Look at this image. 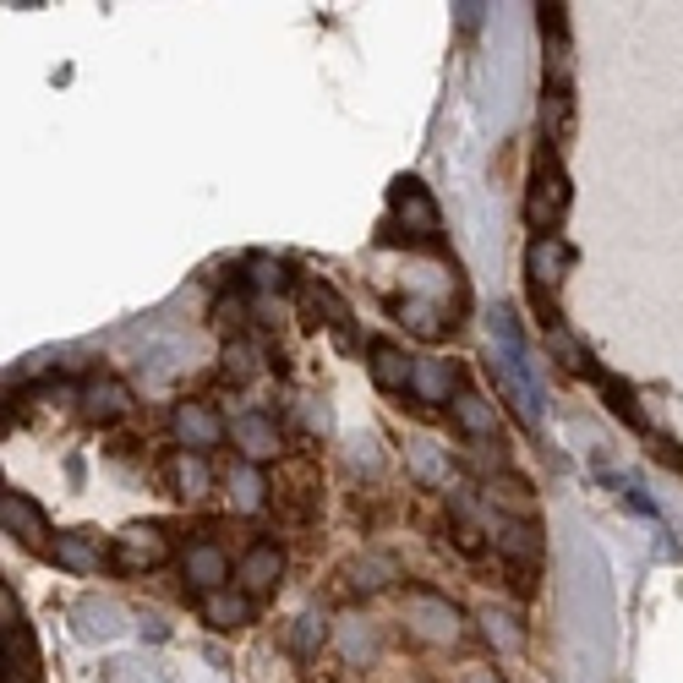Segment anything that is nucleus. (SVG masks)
<instances>
[{"instance_id": "nucleus-20", "label": "nucleus", "mask_w": 683, "mask_h": 683, "mask_svg": "<svg viewBox=\"0 0 683 683\" xmlns=\"http://www.w3.org/2000/svg\"><path fill=\"white\" fill-rule=\"evenodd\" d=\"M247 290L251 296H290V290H301V285H296V274H290V263H285V257L251 251L247 257Z\"/></svg>"}, {"instance_id": "nucleus-4", "label": "nucleus", "mask_w": 683, "mask_h": 683, "mask_svg": "<svg viewBox=\"0 0 683 683\" xmlns=\"http://www.w3.org/2000/svg\"><path fill=\"white\" fill-rule=\"evenodd\" d=\"M410 628H416V640H427V645H459V640H465V613H459L448 596L422 591V596H410Z\"/></svg>"}, {"instance_id": "nucleus-35", "label": "nucleus", "mask_w": 683, "mask_h": 683, "mask_svg": "<svg viewBox=\"0 0 683 683\" xmlns=\"http://www.w3.org/2000/svg\"><path fill=\"white\" fill-rule=\"evenodd\" d=\"M465 683H503V679H497L493 667H471V673H465Z\"/></svg>"}, {"instance_id": "nucleus-30", "label": "nucleus", "mask_w": 683, "mask_h": 683, "mask_svg": "<svg viewBox=\"0 0 683 683\" xmlns=\"http://www.w3.org/2000/svg\"><path fill=\"white\" fill-rule=\"evenodd\" d=\"M482 628H487V640H493L497 651H519V645H525L519 618H514V613H503V607H487V613H482Z\"/></svg>"}, {"instance_id": "nucleus-13", "label": "nucleus", "mask_w": 683, "mask_h": 683, "mask_svg": "<svg viewBox=\"0 0 683 683\" xmlns=\"http://www.w3.org/2000/svg\"><path fill=\"white\" fill-rule=\"evenodd\" d=\"M0 519H6V531H11L17 542H28V547H44V542H50V519H44V508L28 493L0 497Z\"/></svg>"}, {"instance_id": "nucleus-18", "label": "nucleus", "mask_w": 683, "mask_h": 683, "mask_svg": "<svg viewBox=\"0 0 683 683\" xmlns=\"http://www.w3.org/2000/svg\"><path fill=\"white\" fill-rule=\"evenodd\" d=\"M487 503H493L503 519H531V514H536L531 482H519L514 471H493V476H487Z\"/></svg>"}, {"instance_id": "nucleus-10", "label": "nucleus", "mask_w": 683, "mask_h": 683, "mask_svg": "<svg viewBox=\"0 0 683 683\" xmlns=\"http://www.w3.org/2000/svg\"><path fill=\"white\" fill-rule=\"evenodd\" d=\"M568 268H574V247L568 241H558V236H536L531 241V290L553 296Z\"/></svg>"}, {"instance_id": "nucleus-12", "label": "nucleus", "mask_w": 683, "mask_h": 683, "mask_svg": "<svg viewBox=\"0 0 683 683\" xmlns=\"http://www.w3.org/2000/svg\"><path fill=\"white\" fill-rule=\"evenodd\" d=\"M77 399H82V416L93 427H110V422H121L126 410H131V388H126L121 377H93Z\"/></svg>"}, {"instance_id": "nucleus-14", "label": "nucleus", "mask_w": 683, "mask_h": 683, "mask_svg": "<svg viewBox=\"0 0 683 683\" xmlns=\"http://www.w3.org/2000/svg\"><path fill=\"white\" fill-rule=\"evenodd\" d=\"M367 367H373V383L383 394H405L410 377H416V362H410L399 345H388V339H373V345H367Z\"/></svg>"}, {"instance_id": "nucleus-22", "label": "nucleus", "mask_w": 683, "mask_h": 683, "mask_svg": "<svg viewBox=\"0 0 683 683\" xmlns=\"http://www.w3.org/2000/svg\"><path fill=\"white\" fill-rule=\"evenodd\" d=\"M596 388H602V399H607V410H613L618 422H628L640 437L656 433V427H651V416H645V405H640V394H634L628 383H618L613 373H602V377H596Z\"/></svg>"}, {"instance_id": "nucleus-37", "label": "nucleus", "mask_w": 683, "mask_h": 683, "mask_svg": "<svg viewBox=\"0 0 683 683\" xmlns=\"http://www.w3.org/2000/svg\"><path fill=\"white\" fill-rule=\"evenodd\" d=\"M307 683H328V679H317V673H307Z\"/></svg>"}, {"instance_id": "nucleus-28", "label": "nucleus", "mask_w": 683, "mask_h": 683, "mask_svg": "<svg viewBox=\"0 0 683 683\" xmlns=\"http://www.w3.org/2000/svg\"><path fill=\"white\" fill-rule=\"evenodd\" d=\"M394 580H399L394 558H356V563H350V585H356L362 596H373V591H388Z\"/></svg>"}, {"instance_id": "nucleus-31", "label": "nucleus", "mask_w": 683, "mask_h": 683, "mask_svg": "<svg viewBox=\"0 0 683 683\" xmlns=\"http://www.w3.org/2000/svg\"><path fill=\"white\" fill-rule=\"evenodd\" d=\"M405 454H410V465H416V476H422V482H433V487H448V465L437 459V443H433V437H416Z\"/></svg>"}, {"instance_id": "nucleus-29", "label": "nucleus", "mask_w": 683, "mask_h": 683, "mask_svg": "<svg viewBox=\"0 0 683 683\" xmlns=\"http://www.w3.org/2000/svg\"><path fill=\"white\" fill-rule=\"evenodd\" d=\"M394 311H399V323H405L410 334H422V339H443V328H448V323L437 317L433 301H416V296H410V301H394Z\"/></svg>"}, {"instance_id": "nucleus-5", "label": "nucleus", "mask_w": 683, "mask_h": 683, "mask_svg": "<svg viewBox=\"0 0 683 683\" xmlns=\"http://www.w3.org/2000/svg\"><path fill=\"white\" fill-rule=\"evenodd\" d=\"M394 214H399V225L416 247H433L443 236V214H437V202L427 197L422 181H394Z\"/></svg>"}, {"instance_id": "nucleus-17", "label": "nucleus", "mask_w": 683, "mask_h": 683, "mask_svg": "<svg viewBox=\"0 0 683 683\" xmlns=\"http://www.w3.org/2000/svg\"><path fill=\"white\" fill-rule=\"evenodd\" d=\"M50 558L61 563V568H71V574H99V563L110 558V553L99 547L93 531H66V536L50 542Z\"/></svg>"}, {"instance_id": "nucleus-11", "label": "nucleus", "mask_w": 683, "mask_h": 683, "mask_svg": "<svg viewBox=\"0 0 683 683\" xmlns=\"http://www.w3.org/2000/svg\"><path fill=\"white\" fill-rule=\"evenodd\" d=\"M181 574H187L191 591L214 596V591L230 585V558H225V547H214V542H191L187 558H181Z\"/></svg>"}, {"instance_id": "nucleus-1", "label": "nucleus", "mask_w": 683, "mask_h": 683, "mask_svg": "<svg viewBox=\"0 0 683 683\" xmlns=\"http://www.w3.org/2000/svg\"><path fill=\"white\" fill-rule=\"evenodd\" d=\"M487 367H493L497 388L508 394V405L519 410V422L536 433L542 427V383L531 377V350H503V345H493V356H487Z\"/></svg>"}, {"instance_id": "nucleus-2", "label": "nucleus", "mask_w": 683, "mask_h": 683, "mask_svg": "<svg viewBox=\"0 0 683 683\" xmlns=\"http://www.w3.org/2000/svg\"><path fill=\"white\" fill-rule=\"evenodd\" d=\"M525 214H531V225H536L542 236H553L558 219L568 214V176H563V165L553 159V148L542 154V165H536V176H531V202H525Z\"/></svg>"}, {"instance_id": "nucleus-19", "label": "nucleus", "mask_w": 683, "mask_h": 683, "mask_svg": "<svg viewBox=\"0 0 683 683\" xmlns=\"http://www.w3.org/2000/svg\"><path fill=\"white\" fill-rule=\"evenodd\" d=\"M334 645H339V656H345V662H356V667H373L377 651H383V640H377V623L356 618V613L334 623Z\"/></svg>"}, {"instance_id": "nucleus-15", "label": "nucleus", "mask_w": 683, "mask_h": 683, "mask_svg": "<svg viewBox=\"0 0 683 683\" xmlns=\"http://www.w3.org/2000/svg\"><path fill=\"white\" fill-rule=\"evenodd\" d=\"M448 410H454V427L471 437V443H493V437H497V405H487L476 388H459ZM493 448H497V443H493Z\"/></svg>"}, {"instance_id": "nucleus-9", "label": "nucleus", "mask_w": 683, "mask_h": 683, "mask_svg": "<svg viewBox=\"0 0 683 683\" xmlns=\"http://www.w3.org/2000/svg\"><path fill=\"white\" fill-rule=\"evenodd\" d=\"M493 547L514 563L519 574H531V568L542 563V536H536L531 519H503V514H497L493 519Z\"/></svg>"}, {"instance_id": "nucleus-23", "label": "nucleus", "mask_w": 683, "mask_h": 683, "mask_svg": "<svg viewBox=\"0 0 683 683\" xmlns=\"http://www.w3.org/2000/svg\"><path fill=\"white\" fill-rule=\"evenodd\" d=\"M71 618H77V634H82V640H110V634H121V607H116L110 596H82V602L71 607Z\"/></svg>"}, {"instance_id": "nucleus-24", "label": "nucleus", "mask_w": 683, "mask_h": 683, "mask_svg": "<svg viewBox=\"0 0 683 683\" xmlns=\"http://www.w3.org/2000/svg\"><path fill=\"white\" fill-rule=\"evenodd\" d=\"M301 307L311 311V323H328V328H345V323H350L345 296H339L334 285H323V279H301Z\"/></svg>"}, {"instance_id": "nucleus-33", "label": "nucleus", "mask_w": 683, "mask_h": 683, "mask_svg": "<svg viewBox=\"0 0 683 683\" xmlns=\"http://www.w3.org/2000/svg\"><path fill=\"white\" fill-rule=\"evenodd\" d=\"M323 640H328V618L323 613H307V618H296V628H290V651L296 656H311Z\"/></svg>"}, {"instance_id": "nucleus-26", "label": "nucleus", "mask_w": 683, "mask_h": 683, "mask_svg": "<svg viewBox=\"0 0 683 683\" xmlns=\"http://www.w3.org/2000/svg\"><path fill=\"white\" fill-rule=\"evenodd\" d=\"M263 373V339H251V334H241V339H230L225 345V377L230 383H247V377Z\"/></svg>"}, {"instance_id": "nucleus-36", "label": "nucleus", "mask_w": 683, "mask_h": 683, "mask_svg": "<svg viewBox=\"0 0 683 683\" xmlns=\"http://www.w3.org/2000/svg\"><path fill=\"white\" fill-rule=\"evenodd\" d=\"M6 683H39V673H6Z\"/></svg>"}, {"instance_id": "nucleus-7", "label": "nucleus", "mask_w": 683, "mask_h": 683, "mask_svg": "<svg viewBox=\"0 0 683 683\" xmlns=\"http://www.w3.org/2000/svg\"><path fill=\"white\" fill-rule=\"evenodd\" d=\"M170 558V542L154 531V525H131L126 536H116V553L110 563L121 568V574H142V568H159V563Z\"/></svg>"}, {"instance_id": "nucleus-27", "label": "nucleus", "mask_w": 683, "mask_h": 683, "mask_svg": "<svg viewBox=\"0 0 683 683\" xmlns=\"http://www.w3.org/2000/svg\"><path fill=\"white\" fill-rule=\"evenodd\" d=\"M230 497H236V508H241V514H257V508L268 503V482H263V471H257V465H236V476H230Z\"/></svg>"}, {"instance_id": "nucleus-25", "label": "nucleus", "mask_w": 683, "mask_h": 683, "mask_svg": "<svg viewBox=\"0 0 683 683\" xmlns=\"http://www.w3.org/2000/svg\"><path fill=\"white\" fill-rule=\"evenodd\" d=\"M170 487H176L181 497H208L214 493V471H208V459L181 448V454L170 459Z\"/></svg>"}, {"instance_id": "nucleus-6", "label": "nucleus", "mask_w": 683, "mask_h": 683, "mask_svg": "<svg viewBox=\"0 0 683 683\" xmlns=\"http://www.w3.org/2000/svg\"><path fill=\"white\" fill-rule=\"evenodd\" d=\"M279 580H285V553L274 542H251L247 558L236 563V591H247L251 602H257V596H274Z\"/></svg>"}, {"instance_id": "nucleus-32", "label": "nucleus", "mask_w": 683, "mask_h": 683, "mask_svg": "<svg viewBox=\"0 0 683 683\" xmlns=\"http://www.w3.org/2000/svg\"><path fill=\"white\" fill-rule=\"evenodd\" d=\"M542 126H547V142L563 137V126H568V82H547V93H542Z\"/></svg>"}, {"instance_id": "nucleus-16", "label": "nucleus", "mask_w": 683, "mask_h": 683, "mask_svg": "<svg viewBox=\"0 0 683 683\" xmlns=\"http://www.w3.org/2000/svg\"><path fill=\"white\" fill-rule=\"evenodd\" d=\"M197 613H202L208 628H219V634H225V628H247L251 613H257V602H251L247 591H230V585H225V591L202 596V602H197Z\"/></svg>"}, {"instance_id": "nucleus-21", "label": "nucleus", "mask_w": 683, "mask_h": 683, "mask_svg": "<svg viewBox=\"0 0 683 683\" xmlns=\"http://www.w3.org/2000/svg\"><path fill=\"white\" fill-rule=\"evenodd\" d=\"M410 394L422 399V410L427 405H448V394H459V373L448 367V362H416V377H410Z\"/></svg>"}, {"instance_id": "nucleus-8", "label": "nucleus", "mask_w": 683, "mask_h": 683, "mask_svg": "<svg viewBox=\"0 0 683 683\" xmlns=\"http://www.w3.org/2000/svg\"><path fill=\"white\" fill-rule=\"evenodd\" d=\"M230 437H236V448H241V459L247 465H268L279 448H285V437L274 427V416H263V410H241L236 422H230Z\"/></svg>"}, {"instance_id": "nucleus-3", "label": "nucleus", "mask_w": 683, "mask_h": 683, "mask_svg": "<svg viewBox=\"0 0 683 683\" xmlns=\"http://www.w3.org/2000/svg\"><path fill=\"white\" fill-rule=\"evenodd\" d=\"M170 427H176V443H181L187 454H208V448H219V443L230 437V422H225L208 399H181V405L170 410Z\"/></svg>"}, {"instance_id": "nucleus-34", "label": "nucleus", "mask_w": 683, "mask_h": 683, "mask_svg": "<svg viewBox=\"0 0 683 683\" xmlns=\"http://www.w3.org/2000/svg\"><path fill=\"white\" fill-rule=\"evenodd\" d=\"M448 536H454V547H459L465 558H482V553H487V542H482V531H476L471 519H459V525H454Z\"/></svg>"}]
</instances>
